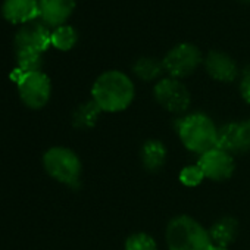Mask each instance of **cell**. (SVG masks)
Returning a JSON list of instances; mask_svg holds the SVG:
<instances>
[{
	"mask_svg": "<svg viewBox=\"0 0 250 250\" xmlns=\"http://www.w3.org/2000/svg\"><path fill=\"white\" fill-rule=\"evenodd\" d=\"M136 96L133 80L121 71L112 69L100 74L91 87V100L106 113H118L127 109Z\"/></svg>",
	"mask_w": 250,
	"mask_h": 250,
	"instance_id": "1",
	"label": "cell"
},
{
	"mask_svg": "<svg viewBox=\"0 0 250 250\" xmlns=\"http://www.w3.org/2000/svg\"><path fill=\"white\" fill-rule=\"evenodd\" d=\"M218 130L213 119L202 112L188 113L177 124L180 142L188 152L196 155H203L216 147Z\"/></svg>",
	"mask_w": 250,
	"mask_h": 250,
	"instance_id": "2",
	"label": "cell"
},
{
	"mask_svg": "<svg viewBox=\"0 0 250 250\" xmlns=\"http://www.w3.org/2000/svg\"><path fill=\"white\" fill-rule=\"evenodd\" d=\"M168 250H208L212 244L209 229L188 215L174 216L165 229Z\"/></svg>",
	"mask_w": 250,
	"mask_h": 250,
	"instance_id": "3",
	"label": "cell"
},
{
	"mask_svg": "<svg viewBox=\"0 0 250 250\" xmlns=\"http://www.w3.org/2000/svg\"><path fill=\"white\" fill-rule=\"evenodd\" d=\"M43 167L53 180L65 186L77 187L80 183L83 164L78 155L68 147L55 146L46 150L43 155Z\"/></svg>",
	"mask_w": 250,
	"mask_h": 250,
	"instance_id": "4",
	"label": "cell"
},
{
	"mask_svg": "<svg viewBox=\"0 0 250 250\" xmlns=\"http://www.w3.org/2000/svg\"><path fill=\"white\" fill-rule=\"evenodd\" d=\"M12 78L17 81L20 97L27 107L37 110L47 104L52 94V83L44 72L36 71L20 74L18 71H14Z\"/></svg>",
	"mask_w": 250,
	"mask_h": 250,
	"instance_id": "5",
	"label": "cell"
},
{
	"mask_svg": "<svg viewBox=\"0 0 250 250\" xmlns=\"http://www.w3.org/2000/svg\"><path fill=\"white\" fill-rule=\"evenodd\" d=\"M155 100L168 112L181 115L188 110L191 104V94L184 83L177 78H162L153 88Z\"/></svg>",
	"mask_w": 250,
	"mask_h": 250,
	"instance_id": "6",
	"label": "cell"
},
{
	"mask_svg": "<svg viewBox=\"0 0 250 250\" xmlns=\"http://www.w3.org/2000/svg\"><path fill=\"white\" fill-rule=\"evenodd\" d=\"M169 77L181 80L191 75L202 63L200 50L191 43H181L172 47L162 61Z\"/></svg>",
	"mask_w": 250,
	"mask_h": 250,
	"instance_id": "7",
	"label": "cell"
},
{
	"mask_svg": "<svg viewBox=\"0 0 250 250\" xmlns=\"http://www.w3.org/2000/svg\"><path fill=\"white\" fill-rule=\"evenodd\" d=\"M216 147L234 155L250 152V118L238 122H229L218 130Z\"/></svg>",
	"mask_w": 250,
	"mask_h": 250,
	"instance_id": "8",
	"label": "cell"
},
{
	"mask_svg": "<svg viewBox=\"0 0 250 250\" xmlns=\"http://www.w3.org/2000/svg\"><path fill=\"white\" fill-rule=\"evenodd\" d=\"M197 165L205 174V178L212 181H227L235 171L234 156L219 147H213L206 153L200 155Z\"/></svg>",
	"mask_w": 250,
	"mask_h": 250,
	"instance_id": "9",
	"label": "cell"
},
{
	"mask_svg": "<svg viewBox=\"0 0 250 250\" xmlns=\"http://www.w3.org/2000/svg\"><path fill=\"white\" fill-rule=\"evenodd\" d=\"M52 44V33L46 25L39 22H28L15 36V49L17 53L31 52L40 53L46 52Z\"/></svg>",
	"mask_w": 250,
	"mask_h": 250,
	"instance_id": "10",
	"label": "cell"
},
{
	"mask_svg": "<svg viewBox=\"0 0 250 250\" xmlns=\"http://www.w3.org/2000/svg\"><path fill=\"white\" fill-rule=\"evenodd\" d=\"M205 69L208 75L219 83H232L238 75L234 59L221 50H212L205 58Z\"/></svg>",
	"mask_w": 250,
	"mask_h": 250,
	"instance_id": "11",
	"label": "cell"
},
{
	"mask_svg": "<svg viewBox=\"0 0 250 250\" xmlns=\"http://www.w3.org/2000/svg\"><path fill=\"white\" fill-rule=\"evenodd\" d=\"M2 15L12 24H28L40 17L39 0H5Z\"/></svg>",
	"mask_w": 250,
	"mask_h": 250,
	"instance_id": "12",
	"label": "cell"
},
{
	"mask_svg": "<svg viewBox=\"0 0 250 250\" xmlns=\"http://www.w3.org/2000/svg\"><path fill=\"white\" fill-rule=\"evenodd\" d=\"M39 8L43 22L58 28L72 15L75 0H39Z\"/></svg>",
	"mask_w": 250,
	"mask_h": 250,
	"instance_id": "13",
	"label": "cell"
},
{
	"mask_svg": "<svg viewBox=\"0 0 250 250\" xmlns=\"http://www.w3.org/2000/svg\"><path fill=\"white\" fill-rule=\"evenodd\" d=\"M238 232V222L232 216H224L218 219L209 228V235L213 244L228 247L237 237Z\"/></svg>",
	"mask_w": 250,
	"mask_h": 250,
	"instance_id": "14",
	"label": "cell"
},
{
	"mask_svg": "<svg viewBox=\"0 0 250 250\" xmlns=\"http://www.w3.org/2000/svg\"><path fill=\"white\" fill-rule=\"evenodd\" d=\"M167 147L161 140H147L142 147L143 167L150 172H158L167 162Z\"/></svg>",
	"mask_w": 250,
	"mask_h": 250,
	"instance_id": "15",
	"label": "cell"
},
{
	"mask_svg": "<svg viewBox=\"0 0 250 250\" xmlns=\"http://www.w3.org/2000/svg\"><path fill=\"white\" fill-rule=\"evenodd\" d=\"M102 110L100 107L93 102L88 100L85 103H81L72 115V122H74V127L81 128V130H87V128H93L99 116H100Z\"/></svg>",
	"mask_w": 250,
	"mask_h": 250,
	"instance_id": "16",
	"label": "cell"
},
{
	"mask_svg": "<svg viewBox=\"0 0 250 250\" xmlns=\"http://www.w3.org/2000/svg\"><path fill=\"white\" fill-rule=\"evenodd\" d=\"M165 71L162 61L155 58H140L133 65V72L143 81H155Z\"/></svg>",
	"mask_w": 250,
	"mask_h": 250,
	"instance_id": "17",
	"label": "cell"
},
{
	"mask_svg": "<svg viewBox=\"0 0 250 250\" xmlns=\"http://www.w3.org/2000/svg\"><path fill=\"white\" fill-rule=\"evenodd\" d=\"M78 40L77 31L69 27V25H61L52 31V46L56 47L58 50L66 52L71 50Z\"/></svg>",
	"mask_w": 250,
	"mask_h": 250,
	"instance_id": "18",
	"label": "cell"
},
{
	"mask_svg": "<svg viewBox=\"0 0 250 250\" xmlns=\"http://www.w3.org/2000/svg\"><path fill=\"white\" fill-rule=\"evenodd\" d=\"M125 250H159L156 240L147 232H134L127 237L124 244Z\"/></svg>",
	"mask_w": 250,
	"mask_h": 250,
	"instance_id": "19",
	"label": "cell"
},
{
	"mask_svg": "<svg viewBox=\"0 0 250 250\" xmlns=\"http://www.w3.org/2000/svg\"><path fill=\"white\" fill-rule=\"evenodd\" d=\"M17 62H18V66L15 71H18L20 74L42 71V66H43V58L40 53H31V52L17 53Z\"/></svg>",
	"mask_w": 250,
	"mask_h": 250,
	"instance_id": "20",
	"label": "cell"
},
{
	"mask_svg": "<svg viewBox=\"0 0 250 250\" xmlns=\"http://www.w3.org/2000/svg\"><path fill=\"white\" fill-rule=\"evenodd\" d=\"M178 178H180L181 184L186 186V187H197L205 180V174L200 169V167L196 164V165H187V167H184L180 171Z\"/></svg>",
	"mask_w": 250,
	"mask_h": 250,
	"instance_id": "21",
	"label": "cell"
},
{
	"mask_svg": "<svg viewBox=\"0 0 250 250\" xmlns=\"http://www.w3.org/2000/svg\"><path fill=\"white\" fill-rule=\"evenodd\" d=\"M240 94L246 103L250 104V65L244 68L240 80Z\"/></svg>",
	"mask_w": 250,
	"mask_h": 250,
	"instance_id": "22",
	"label": "cell"
},
{
	"mask_svg": "<svg viewBox=\"0 0 250 250\" xmlns=\"http://www.w3.org/2000/svg\"><path fill=\"white\" fill-rule=\"evenodd\" d=\"M208 250H228V247H222V246H218V244H210Z\"/></svg>",
	"mask_w": 250,
	"mask_h": 250,
	"instance_id": "23",
	"label": "cell"
},
{
	"mask_svg": "<svg viewBox=\"0 0 250 250\" xmlns=\"http://www.w3.org/2000/svg\"><path fill=\"white\" fill-rule=\"evenodd\" d=\"M240 2H243V3H250V0H240Z\"/></svg>",
	"mask_w": 250,
	"mask_h": 250,
	"instance_id": "24",
	"label": "cell"
}]
</instances>
